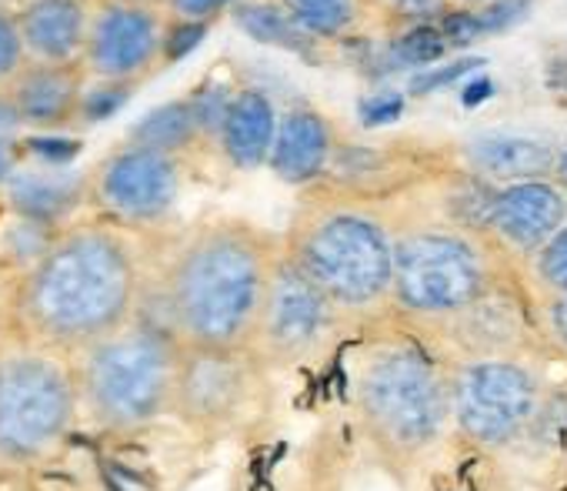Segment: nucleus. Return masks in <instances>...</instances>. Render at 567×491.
Instances as JSON below:
<instances>
[{
  "label": "nucleus",
  "instance_id": "7ed1b4c3",
  "mask_svg": "<svg viewBox=\"0 0 567 491\" xmlns=\"http://www.w3.org/2000/svg\"><path fill=\"white\" fill-rule=\"evenodd\" d=\"M280 244L344 325L394 315V217L378 201L351 187H315Z\"/></svg>",
  "mask_w": 567,
  "mask_h": 491
},
{
  "label": "nucleus",
  "instance_id": "ddd939ff",
  "mask_svg": "<svg viewBox=\"0 0 567 491\" xmlns=\"http://www.w3.org/2000/svg\"><path fill=\"white\" fill-rule=\"evenodd\" d=\"M264 361L254 351H197L184 348L177 371L174 415L197 428H217L244 415L257 388V368Z\"/></svg>",
  "mask_w": 567,
  "mask_h": 491
},
{
  "label": "nucleus",
  "instance_id": "f704fd0d",
  "mask_svg": "<svg viewBox=\"0 0 567 491\" xmlns=\"http://www.w3.org/2000/svg\"><path fill=\"white\" fill-rule=\"evenodd\" d=\"M487 94H491V84H487V81H477V84L464 94V101H467V108H474V101H477V98H487Z\"/></svg>",
  "mask_w": 567,
  "mask_h": 491
},
{
  "label": "nucleus",
  "instance_id": "cd10ccee",
  "mask_svg": "<svg viewBox=\"0 0 567 491\" xmlns=\"http://www.w3.org/2000/svg\"><path fill=\"white\" fill-rule=\"evenodd\" d=\"M537 325H540V338H544L547 355H557L567 361V295L550 298V301H537Z\"/></svg>",
  "mask_w": 567,
  "mask_h": 491
},
{
  "label": "nucleus",
  "instance_id": "e433bc0d",
  "mask_svg": "<svg viewBox=\"0 0 567 491\" xmlns=\"http://www.w3.org/2000/svg\"><path fill=\"white\" fill-rule=\"evenodd\" d=\"M131 4H147V8H164V0H131Z\"/></svg>",
  "mask_w": 567,
  "mask_h": 491
},
{
  "label": "nucleus",
  "instance_id": "4468645a",
  "mask_svg": "<svg viewBox=\"0 0 567 491\" xmlns=\"http://www.w3.org/2000/svg\"><path fill=\"white\" fill-rule=\"evenodd\" d=\"M564 224L567 191L554 177L494 187L484 211V234L514 268H520Z\"/></svg>",
  "mask_w": 567,
  "mask_h": 491
},
{
  "label": "nucleus",
  "instance_id": "7c9ffc66",
  "mask_svg": "<svg viewBox=\"0 0 567 491\" xmlns=\"http://www.w3.org/2000/svg\"><path fill=\"white\" fill-rule=\"evenodd\" d=\"M477 68H484L481 58H461L457 64H451V68H444V71L414 78V81L408 84V91H411V94H427V91H437V88L451 84L454 78H464V74H471V71H477Z\"/></svg>",
  "mask_w": 567,
  "mask_h": 491
},
{
  "label": "nucleus",
  "instance_id": "a878e982",
  "mask_svg": "<svg viewBox=\"0 0 567 491\" xmlns=\"http://www.w3.org/2000/svg\"><path fill=\"white\" fill-rule=\"evenodd\" d=\"M447 41L434 24H417V28H408L401 31V38L394 41V58L398 64H431V61H441L447 54Z\"/></svg>",
  "mask_w": 567,
  "mask_h": 491
},
{
  "label": "nucleus",
  "instance_id": "9b49d317",
  "mask_svg": "<svg viewBox=\"0 0 567 491\" xmlns=\"http://www.w3.org/2000/svg\"><path fill=\"white\" fill-rule=\"evenodd\" d=\"M341 328L344 318L328 295L288 255H280L257 325L254 355L264 365H305L315 361Z\"/></svg>",
  "mask_w": 567,
  "mask_h": 491
},
{
  "label": "nucleus",
  "instance_id": "9d476101",
  "mask_svg": "<svg viewBox=\"0 0 567 491\" xmlns=\"http://www.w3.org/2000/svg\"><path fill=\"white\" fill-rule=\"evenodd\" d=\"M181 187L184 157L127 141L94 167L87 197L97 217L127 231H144L174 211Z\"/></svg>",
  "mask_w": 567,
  "mask_h": 491
},
{
  "label": "nucleus",
  "instance_id": "f257e3e1",
  "mask_svg": "<svg viewBox=\"0 0 567 491\" xmlns=\"http://www.w3.org/2000/svg\"><path fill=\"white\" fill-rule=\"evenodd\" d=\"M147 272L134 231L104 217L81 221L51 237L24 268L14 311L34 345L81 355L144 311Z\"/></svg>",
  "mask_w": 567,
  "mask_h": 491
},
{
  "label": "nucleus",
  "instance_id": "c9c22d12",
  "mask_svg": "<svg viewBox=\"0 0 567 491\" xmlns=\"http://www.w3.org/2000/svg\"><path fill=\"white\" fill-rule=\"evenodd\" d=\"M484 4H491V0H451V8H467V11H477Z\"/></svg>",
  "mask_w": 567,
  "mask_h": 491
},
{
  "label": "nucleus",
  "instance_id": "aec40b11",
  "mask_svg": "<svg viewBox=\"0 0 567 491\" xmlns=\"http://www.w3.org/2000/svg\"><path fill=\"white\" fill-rule=\"evenodd\" d=\"M277 4L318 44L351 41L374 18L368 0H277Z\"/></svg>",
  "mask_w": 567,
  "mask_h": 491
},
{
  "label": "nucleus",
  "instance_id": "6e6552de",
  "mask_svg": "<svg viewBox=\"0 0 567 491\" xmlns=\"http://www.w3.org/2000/svg\"><path fill=\"white\" fill-rule=\"evenodd\" d=\"M454 431L484 451L520 444L547 398L534 355L454 358L447 361Z\"/></svg>",
  "mask_w": 567,
  "mask_h": 491
},
{
  "label": "nucleus",
  "instance_id": "5701e85b",
  "mask_svg": "<svg viewBox=\"0 0 567 491\" xmlns=\"http://www.w3.org/2000/svg\"><path fill=\"white\" fill-rule=\"evenodd\" d=\"M534 301H550L567 295V224L517 268Z\"/></svg>",
  "mask_w": 567,
  "mask_h": 491
},
{
  "label": "nucleus",
  "instance_id": "b1692460",
  "mask_svg": "<svg viewBox=\"0 0 567 491\" xmlns=\"http://www.w3.org/2000/svg\"><path fill=\"white\" fill-rule=\"evenodd\" d=\"M374 18H381L384 24L408 31L417 24H434L451 11V0H368Z\"/></svg>",
  "mask_w": 567,
  "mask_h": 491
},
{
  "label": "nucleus",
  "instance_id": "393cba45",
  "mask_svg": "<svg viewBox=\"0 0 567 491\" xmlns=\"http://www.w3.org/2000/svg\"><path fill=\"white\" fill-rule=\"evenodd\" d=\"M31 64L24 34L18 24V8L0 4V91H8L11 81Z\"/></svg>",
  "mask_w": 567,
  "mask_h": 491
},
{
  "label": "nucleus",
  "instance_id": "423d86ee",
  "mask_svg": "<svg viewBox=\"0 0 567 491\" xmlns=\"http://www.w3.org/2000/svg\"><path fill=\"white\" fill-rule=\"evenodd\" d=\"M184 345L154 318L137 315L121 331L78 355V388L111 431H141L174 411Z\"/></svg>",
  "mask_w": 567,
  "mask_h": 491
},
{
  "label": "nucleus",
  "instance_id": "2f4dec72",
  "mask_svg": "<svg viewBox=\"0 0 567 491\" xmlns=\"http://www.w3.org/2000/svg\"><path fill=\"white\" fill-rule=\"evenodd\" d=\"M401 111H404V98H401V94H381V98H371V101L361 104V121H364L368 127H374V124L398 121Z\"/></svg>",
  "mask_w": 567,
  "mask_h": 491
},
{
  "label": "nucleus",
  "instance_id": "f03ea898",
  "mask_svg": "<svg viewBox=\"0 0 567 491\" xmlns=\"http://www.w3.org/2000/svg\"><path fill=\"white\" fill-rule=\"evenodd\" d=\"M280 255L277 234L240 217L190 227L157 278L161 315L154 321L184 348L254 351Z\"/></svg>",
  "mask_w": 567,
  "mask_h": 491
},
{
  "label": "nucleus",
  "instance_id": "a211bd4d",
  "mask_svg": "<svg viewBox=\"0 0 567 491\" xmlns=\"http://www.w3.org/2000/svg\"><path fill=\"white\" fill-rule=\"evenodd\" d=\"M277 124H280L277 108L264 91L237 88L227 101L214 144L234 171H257L270 161Z\"/></svg>",
  "mask_w": 567,
  "mask_h": 491
},
{
  "label": "nucleus",
  "instance_id": "39448f33",
  "mask_svg": "<svg viewBox=\"0 0 567 491\" xmlns=\"http://www.w3.org/2000/svg\"><path fill=\"white\" fill-rule=\"evenodd\" d=\"M514 272L481 227L441 211L394 221V315L417 331L467 311Z\"/></svg>",
  "mask_w": 567,
  "mask_h": 491
},
{
  "label": "nucleus",
  "instance_id": "c756f323",
  "mask_svg": "<svg viewBox=\"0 0 567 491\" xmlns=\"http://www.w3.org/2000/svg\"><path fill=\"white\" fill-rule=\"evenodd\" d=\"M447 48H467L474 44L484 31H481V21H477V11H467V8H451L441 21H437Z\"/></svg>",
  "mask_w": 567,
  "mask_h": 491
},
{
  "label": "nucleus",
  "instance_id": "f8f14e48",
  "mask_svg": "<svg viewBox=\"0 0 567 491\" xmlns=\"http://www.w3.org/2000/svg\"><path fill=\"white\" fill-rule=\"evenodd\" d=\"M431 341L444 348V358H494V355H534L547 351L537 325V301L530 298L520 272L504 278L467 311L424 328Z\"/></svg>",
  "mask_w": 567,
  "mask_h": 491
},
{
  "label": "nucleus",
  "instance_id": "72a5a7b5",
  "mask_svg": "<svg viewBox=\"0 0 567 491\" xmlns=\"http://www.w3.org/2000/svg\"><path fill=\"white\" fill-rule=\"evenodd\" d=\"M564 191H567V144L557 147V161H554V174H550Z\"/></svg>",
  "mask_w": 567,
  "mask_h": 491
},
{
  "label": "nucleus",
  "instance_id": "20e7f679",
  "mask_svg": "<svg viewBox=\"0 0 567 491\" xmlns=\"http://www.w3.org/2000/svg\"><path fill=\"white\" fill-rule=\"evenodd\" d=\"M351 401L364 434L394 461L421 458L454 431L447 358L408 335L361 348Z\"/></svg>",
  "mask_w": 567,
  "mask_h": 491
},
{
  "label": "nucleus",
  "instance_id": "1a4fd4ad",
  "mask_svg": "<svg viewBox=\"0 0 567 491\" xmlns=\"http://www.w3.org/2000/svg\"><path fill=\"white\" fill-rule=\"evenodd\" d=\"M171 18L131 0H94L81 68L97 88L131 91L171 61Z\"/></svg>",
  "mask_w": 567,
  "mask_h": 491
},
{
  "label": "nucleus",
  "instance_id": "4be33fe9",
  "mask_svg": "<svg viewBox=\"0 0 567 491\" xmlns=\"http://www.w3.org/2000/svg\"><path fill=\"white\" fill-rule=\"evenodd\" d=\"M240 28L264 41V44H277V48H288V51H311L318 48L315 38H308L295 21L291 14L284 11L277 0H244V4L234 11Z\"/></svg>",
  "mask_w": 567,
  "mask_h": 491
},
{
  "label": "nucleus",
  "instance_id": "0eeeda50",
  "mask_svg": "<svg viewBox=\"0 0 567 491\" xmlns=\"http://www.w3.org/2000/svg\"><path fill=\"white\" fill-rule=\"evenodd\" d=\"M78 398L64 351L24 345L0 355V461L34 464L51 454L74 424Z\"/></svg>",
  "mask_w": 567,
  "mask_h": 491
},
{
  "label": "nucleus",
  "instance_id": "473e14b6",
  "mask_svg": "<svg viewBox=\"0 0 567 491\" xmlns=\"http://www.w3.org/2000/svg\"><path fill=\"white\" fill-rule=\"evenodd\" d=\"M11 131H21V124H18V117H14V111H11L4 91H0V134H11Z\"/></svg>",
  "mask_w": 567,
  "mask_h": 491
},
{
  "label": "nucleus",
  "instance_id": "f3484780",
  "mask_svg": "<svg viewBox=\"0 0 567 491\" xmlns=\"http://www.w3.org/2000/svg\"><path fill=\"white\" fill-rule=\"evenodd\" d=\"M94 0H24L18 24L31 64L71 68L81 64Z\"/></svg>",
  "mask_w": 567,
  "mask_h": 491
},
{
  "label": "nucleus",
  "instance_id": "c85d7f7f",
  "mask_svg": "<svg viewBox=\"0 0 567 491\" xmlns=\"http://www.w3.org/2000/svg\"><path fill=\"white\" fill-rule=\"evenodd\" d=\"M534 8V0H491V4L477 8V21L484 34H501L514 24H520Z\"/></svg>",
  "mask_w": 567,
  "mask_h": 491
},
{
  "label": "nucleus",
  "instance_id": "2eb2a0df",
  "mask_svg": "<svg viewBox=\"0 0 567 491\" xmlns=\"http://www.w3.org/2000/svg\"><path fill=\"white\" fill-rule=\"evenodd\" d=\"M87 74L81 64H28L4 91L14 117L28 131H68L87 114Z\"/></svg>",
  "mask_w": 567,
  "mask_h": 491
},
{
  "label": "nucleus",
  "instance_id": "bb28decb",
  "mask_svg": "<svg viewBox=\"0 0 567 491\" xmlns=\"http://www.w3.org/2000/svg\"><path fill=\"white\" fill-rule=\"evenodd\" d=\"M244 0H164V11L171 24H190V28H210L217 18L234 14Z\"/></svg>",
  "mask_w": 567,
  "mask_h": 491
},
{
  "label": "nucleus",
  "instance_id": "dca6fc26",
  "mask_svg": "<svg viewBox=\"0 0 567 491\" xmlns=\"http://www.w3.org/2000/svg\"><path fill=\"white\" fill-rule=\"evenodd\" d=\"M334 161H338V127L324 111L311 104H295L280 114L267 167L284 184L295 187L318 184L324 181Z\"/></svg>",
  "mask_w": 567,
  "mask_h": 491
},
{
  "label": "nucleus",
  "instance_id": "412c9836",
  "mask_svg": "<svg viewBox=\"0 0 567 491\" xmlns=\"http://www.w3.org/2000/svg\"><path fill=\"white\" fill-rule=\"evenodd\" d=\"M204 124H200V111H197V101L187 98V101H171L157 111H151L131 134L134 144H144V147H157V151H167V154H177L184 157L197 141H204Z\"/></svg>",
  "mask_w": 567,
  "mask_h": 491
},
{
  "label": "nucleus",
  "instance_id": "6ab92c4d",
  "mask_svg": "<svg viewBox=\"0 0 567 491\" xmlns=\"http://www.w3.org/2000/svg\"><path fill=\"white\" fill-rule=\"evenodd\" d=\"M554 161L557 147L544 137L527 134H484L464 144V167L494 187L550 177Z\"/></svg>",
  "mask_w": 567,
  "mask_h": 491
}]
</instances>
